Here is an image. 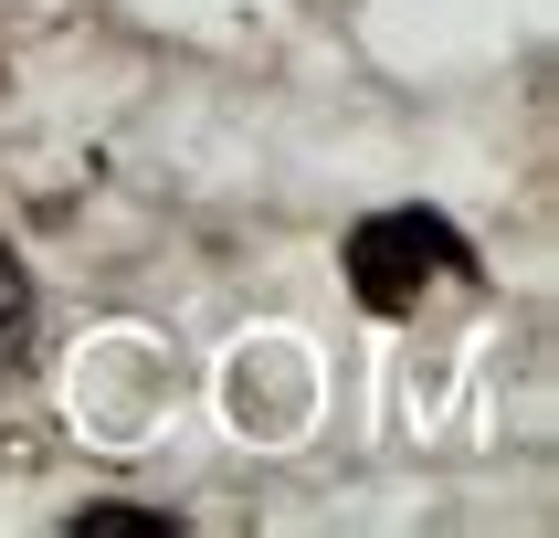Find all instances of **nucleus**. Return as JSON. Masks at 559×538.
Listing matches in <instances>:
<instances>
[{
  "instance_id": "1",
  "label": "nucleus",
  "mask_w": 559,
  "mask_h": 538,
  "mask_svg": "<svg viewBox=\"0 0 559 538\" xmlns=\"http://www.w3.org/2000/svg\"><path fill=\"white\" fill-rule=\"evenodd\" d=\"M348 285L370 316H412L423 285H475V243L443 212H370L348 232Z\"/></svg>"
},
{
  "instance_id": "2",
  "label": "nucleus",
  "mask_w": 559,
  "mask_h": 538,
  "mask_svg": "<svg viewBox=\"0 0 559 538\" xmlns=\"http://www.w3.org/2000/svg\"><path fill=\"white\" fill-rule=\"evenodd\" d=\"M74 538H180V517H158V506H85Z\"/></svg>"
},
{
  "instance_id": "3",
  "label": "nucleus",
  "mask_w": 559,
  "mask_h": 538,
  "mask_svg": "<svg viewBox=\"0 0 559 538\" xmlns=\"http://www.w3.org/2000/svg\"><path fill=\"white\" fill-rule=\"evenodd\" d=\"M32 348V275L0 253V359H22Z\"/></svg>"
}]
</instances>
